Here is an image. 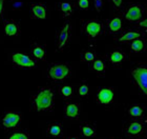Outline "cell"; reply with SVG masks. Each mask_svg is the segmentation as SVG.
Listing matches in <instances>:
<instances>
[{"mask_svg":"<svg viewBox=\"0 0 147 139\" xmlns=\"http://www.w3.org/2000/svg\"><path fill=\"white\" fill-rule=\"evenodd\" d=\"M56 93L52 87H40L31 97V105L37 113L51 112L55 106Z\"/></svg>","mask_w":147,"mask_h":139,"instance_id":"1","label":"cell"},{"mask_svg":"<svg viewBox=\"0 0 147 139\" xmlns=\"http://www.w3.org/2000/svg\"><path fill=\"white\" fill-rule=\"evenodd\" d=\"M130 81L141 95L147 98V64L137 63L130 68Z\"/></svg>","mask_w":147,"mask_h":139,"instance_id":"2","label":"cell"},{"mask_svg":"<svg viewBox=\"0 0 147 139\" xmlns=\"http://www.w3.org/2000/svg\"><path fill=\"white\" fill-rule=\"evenodd\" d=\"M71 74V66L65 62L51 63L46 71V76L53 82H63Z\"/></svg>","mask_w":147,"mask_h":139,"instance_id":"3","label":"cell"},{"mask_svg":"<svg viewBox=\"0 0 147 139\" xmlns=\"http://www.w3.org/2000/svg\"><path fill=\"white\" fill-rule=\"evenodd\" d=\"M81 32L89 41H94L105 33V24L98 19L83 20L81 23Z\"/></svg>","mask_w":147,"mask_h":139,"instance_id":"4","label":"cell"},{"mask_svg":"<svg viewBox=\"0 0 147 139\" xmlns=\"http://www.w3.org/2000/svg\"><path fill=\"white\" fill-rule=\"evenodd\" d=\"M145 11L142 3H128L120 11V16L129 23H137L145 16Z\"/></svg>","mask_w":147,"mask_h":139,"instance_id":"5","label":"cell"},{"mask_svg":"<svg viewBox=\"0 0 147 139\" xmlns=\"http://www.w3.org/2000/svg\"><path fill=\"white\" fill-rule=\"evenodd\" d=\"M22 122V114L18 111H5L0 114V129L4 133L20 127Z\"/></svg>","mask_w":147,"mask_h":139,"instance_id":"6","label":"cell"},{"mask_svg":"<svg viewBox=\"0 0 147 139\" xmlns=\"http://www.w3.org/2000/svg\"><path fill=\"white\" fill-rule=\"evenodd\" d=\"M123 132L129 139H139L143 138L144 134L146 133V129L143 120L130 119L125 122L123 127Z\"/></svg>","mask_w":147,"mask_h":139,"instance_id":"7","label":"cell"},{"mask_svg":"<svg viewBox=\"0 0 147 139\" xmlns=\"http://www.w3.org/2000/svg\"><path fill=\"white\" fill-rule=\"evenodd\" d=\"M11 63L15 68H33L37 66V60L31 55L21 52L11 55Z\"/></svg>","mask_w":147,"mask_h":139,"instance_id":"8","label":"cell"},{"mask_svg":"<svg viewBox=\"0 0 147 139\" xmlns=\"http://www.w3.org/2000/svg\"><path fill=\"white\" fill-rule=\"evenodd\" d=\"M71 24L69 21L63 23L61 28H59L57 33V49L59 52H62L63 49L68 45L71 41Z\"/></svg>","mask_w":147,"mask_h":139,"instance_id":"9","label":"cell"},{"mask_svg":"<svg viewBox=\"0 0 147 139\" xmlns=\"http://www.w3.org/2000/svg\"><path fill=\"white\" fill-rule=\"evenodd\" d=\"M144 34H145L144 32L135 26V28H131L123 30L120 34L116 35L115 40L118 41V42H130V41L135 40L137 38L143 37Z\"/></svg>","mask_w":147,"mask_h":139,"instance_id":"10","label":"cell"},{"mask_svg":"<svg viewBox=\"0 0 147 139\" xmlns=\"http://www.w3.org/2000/svg\"><path fill=\"white\" fill-rule=\"evenodd\" d=\"M115 92L111 87H101L96 94V101L97 103L103 106H108L113 102Z\"/></svg>","mask_w":147,"mask_h":139,"instance_id":"11","label":"cell"},{"mask_svg":"<svg viewBox=\"0 0 147 139\" xmlns=\"http://www.w3.org/2000/svg\"><path fill=\"white\" fill-rule=\"evenodd\" d=\"M2 31L6 37H17L20 35V23L14 19H4L2 21Z\"/></svg>","mask_w":147,"mask_h":139,"instance_id":"12","label":"cell"},{"mask_svg":"<svg viewBox=\"0 0 147 139\" xmlns=\"http://www.w3.org/2000/svg\"><path fill=\"white\" fill-rule=\"evenodd\" d=\"M123 31V18L121 16H113L106 20L105 32L109 35H118Z\"/></svg>","mask_w":147,"mask_h":139,"instance_id":"13","label":"cell"},{"mask_svg":"<svg viewBox=\"0 0 147 139\" xmlns=\"http://www.w3.org/2000/svg\"><path fill=\"white\" fill-rule=\"evenodd\" d=\"M81 115V108L80 104L77 102H74L71 100H65L64 103V116L66 119L77 121L80 119Z\"/></svg>","mask_w":147,"mask_h":139,"instance_id":"14","label":"cell"},{"mask_svg":"<svg viewBox=\"0 0 147 139\" xmlns=\"http://www.w3.org/2000/svg\"><path fill=\"white\" fill-rule=\"evenodd\" d=\"M128 58V56L126 54L124 51L120 49H113L111 52H109V54L107 55L106 59H107V61L109 62L110 64L115 65V66H120V65H122L124 62H126Z\"/></svg>","mask_w":147,"mask_h":139,"instance_id":"15","label":"cell"},{"mask_svg":"<svg viewBox=\"0 0 147 139\" xmlns=\"http://www.w3.org/2000/svg\"><path fill=\"white\" fill-rule=\"evenodd\" d=\"M126 113L130 119L143 120V118L145 117V106L140 103H134L126 108Z\"/></svg>","mask_w":147,"mask_h":139,"instance_id":"16","label":"cell"},{"mask_svg":"<svg viewBox=\"0 0 147 139\" xmlns=\"http://www.w3.org/2000/svg\"><path fill=\"white\" fill-rule=\"evenodd\" d=\"M30 54L33 58H35L38 61H44L46 57V45L39 42H35L32 44Z\"/></svg>","mask_w":147,"mask_h":139,"instance_id":"17","label":"cell"},{"mask_svg":"<svg viewBox=\"0 0 147 139\" xmlns=\"http://www.w3.org/2000/svg\"><path fill=\"white\" fill-rule=\"evenodd\" d=\"M80 134L86 138H94L97 135V125L89 121H83L80 123Z\"/></svg>","mask_w":147,"mask_h":139,"instance_id":"18","label":"cell"},{"mask_svg":"<svg viewBox=\"0 0 147 139\" xmlns=\"http://www.w3.org/2000/svg\"><path fill=\"white\" fill-rule=\"evenodd\" d=\"M30 11L32 19H46L47 17V9L43 3H33Z\"/></svg>","mask_w":147,"mask_h":139,"instance_id":"19","label":"cell"},{"mask_svg":"<svg viewBox=\"0 0 147 139\" xmlns=\"http://www.w3.org/2000/svg\"><path fill=\"white\" fill-rule=\"evenodd\" d=\"M106 60L107 59L104 58V57H100L98 56L97 58L92 61V63L90 64V68L92 71L97 74L98 76H103L106 72V68H107V64H106Z\"/></svg>","mask_w":147,"mask_h":139,"instance_id":"20","label":"cell"},{"mask_svg":"<svg viewBox=\"0 0 147 139\" xmlns=\"http://www.w3.org/2000/svg\"><path fill=\"white\" fill-rule=\"evenodd\" d=\"M46 134L49 137H62L63 136V125L59 121H53L46 127Z\"/></svg>","mask_w":147,"mask_h":139,"instance_id":"21","label":"cell"},{"mask_svg":"<svg viewBox=\"0 0 147 139\" xmlns=\"http://www.w3.org/2000/svg\"><path fill=\"white\" fill-rule=\"evenodd\" d=\"M57 9L64 18H68L74 14L75 5L69 1H58L57 2Z\"/></svg>","mask_w":147,"mask_h":139,"instance_id":"22","label":"cell"},{"mask_svg":"<svg viewBox=\"0 0 147 139\" xmlns=\"http://www.w3.org/2000/svg\"><path fill=\"white\" fill-rule=\"evenodd\" d=\"M4 139H31V136H30V132L28 130L18 127L16 130L5 133Z\"/></svg>","mask_w":147,"mask_h":139,"instance_id":"23","label":"cell"},{"mask_svg":"<svg viewBox=\"0 0 147 139\" xmlns=\"http://www.w3.org/2000/svg\"><path fill=\"white\" fill-rule=\"evenodd\" d=\"M129 49L131 51V53L135 54H141V53L146 51V41L143 37L137 38L135 40L130 41L129 44Z\"/></svg>","mask_w":147,"mask_h":139,"instance_id":"24","label":"cell"},{"mask_svg":"<svg viewBox=\"0 0 147 139\" xmlns=\"http://www.w3.org/2000/svg\"><path fill=\"white\" fill-rule=\"evenodd\" d=\"M58 93L62 99H64V100H71L74 97L75 90H74L73 85H71V84H61L58 89Z\"/></svg>","mask_w":147,"mask_h":139,"instance_id":"25","label":"cell"},{"mask_svg":"<svg viewBox=\"0 0 147 139\" xmlns=\"http://www.w3.org/2000/svg\"><path fill=\"white\" fill-rule=\"evenodd\" d=\"M98 57V54L94 51V49H84L81 53V56H80V59L81 61L84 62V63H87V64H92V61L95 60L96 58Z\"/></svg>","mask_w":147,"mask_h":139,"instance_id":"26","label":"cell"},{"mask_svg":"<svg viewBox=\"0 0 147 139\" xmlns=\"http://www.w3.org/2000/svg\"><path fill=\"white\" fill-rule=\"evenodd\" d=\"M88 93H89L88 82L86 80L81 81V83L79 84V87L77 89V94H78V96H79L80 98H85V97H87Z\"/></svg>","mask_w":147,"mask_h":139,"instance_id":"27","label":"cell"},{"mask_svg":"<svg viewBox=\"0 0 147 139\" xmlns=\"http://www.w3.org/2000/svg\"><path fill=\"white\" fill-rule=\"evenodd\" d=\"M75 5L80 9L87 11L89 9V5H90V0H76Z\"/></svg>","mask_w":147,"mask_h":139,"instance_id":"28","label":"cell"},{"mask_svg":"<svg viewBox=\"0 0 147 139\" xmlns=\"http://www.w3.org/2000/svg\"><path fill=\"white\" fill-rule=\"evenodd\" d=\"M135 26L136 28H140L141 31H143L145 34H146L147 33V14L141 19V20H140V21L135 23Z\"/></svg>","mask_w":147,"mask_h":139,"instance_id":"29","label":"cell"},{"mask_svg":"<svg viewBox=\"0 0 147 139\" xmlns=\"http://www.w3.org/2000/svg\"><path fill=\"white\" fill-rule=\"evenodd\" d=\"M94 9L98 14H101L102 9L104 7V0H92Z\"/></svg>","mask_w":147,"mask_h":139,"instance_id":"30","label":"cell"},{"mask_svg":"<svg viewBox=\"0 0 147 139\" xmlns=\"http://www.w3.org/2000/svg\"><path fill=\"white\" fill-rule=\"evenodd\" d=\"M111 3H113V7L117 9V11H121L123 9V0H110Z\"/></svg>","mask_w":147,"mask_h":139,"instance_id":"31","label":"cell"},{"mask_svg":"<svg viewBox=\"0 0 147 139\" xmlns=\"http://www.w3.org/2000/svg\"><path fill=\"white\" fill-rule=\"evenodd\" d=\"M4 2H5V0H0V22L2 21V18H3V12H4Z\"/></svg>","mask_w":147,"mask_h":139,"instance_id":"32","label":"cell"},{"mask_svg":"<svg viewBox=\"0 0 147 139\" xmlns=\"http://www.w3.org/2000/svg\"><path fill=\"white\" fill-rule=\"evenodd\" d=\"M23 5V3L22 2H15V3H13V9H18L19 7H21V6Z\"/></svg>","mask_w":147,"mask_h":139,"instance_id":"33","label":"cell"},{"mask_svg":"<svg viewBox=\"0 0 147 139\" xmlns=\"http://www.w3.org/2000/svg\"><path fill=\"white\" fill-rule=\"evenodd\" d=\"M65 139H80L79 137H77V136H68V137H66Z\"/></svg>","mask_w":147,"mask_h":139,"instance_id":"34","label":"cell"},{"mask_svg":"<svg viewBox=\"0 0 147 139\" xmlns=\"http://www.w3.org/2000/svg\"><path fill=\"white\" fill-rule=\"evenodd\" d=\"M143 139H147V132L144 134V136H143Z\"/></svg>","mask_w":147,"mask_h":139,"instance_id":"35","label":"cell"},{"mask_svg":"<svg viewBox=\"0 0 147 139\" xmlns=\"http://www.w3.org/2000/svg\"><path fill=\"white\" fill-rule=\"evenodd\" d=\"M108 139H117V138H113V137H110V138H108Z\"/></svg>","mask_w":147,"mask_h":139,"instance_id":"36","label":"cell"}]
</instances>
